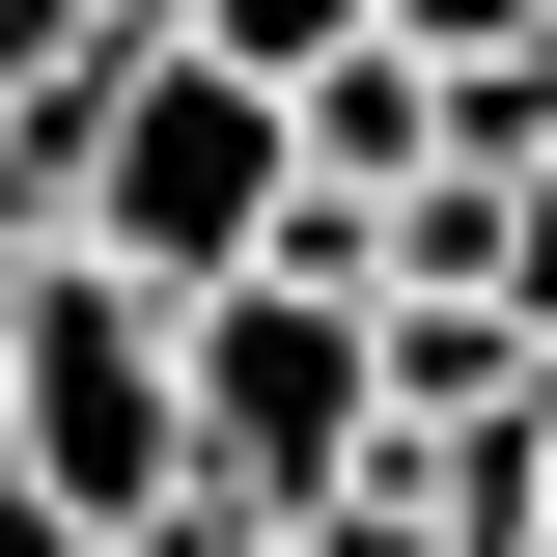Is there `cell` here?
<instances>
[{
	"label": "cell",
	"mask_w": 557,
	"mask_h": 557,
	"mask_svg": "<svg viewBox=\"0 0 557 557\" xmlns=\"http://www.w3.org/2000/svg\"><path fill=\"white\" fill-rule=\"evenodd\" d=\"M57 168H84V278H139V307H223V278L307 223V139H278V84H223V57L84 84Z\"/></svg>",
	"instance_id": "obj_1"
},
{
	"label": "cell",
	"mask_w": 557,
	"mask_h": 557,
	"mask_svg": "<svg viewBox=\"0 0 557 557\" xmlns=\"http://www.w3.org/2000/svg\"><path fill=\"white\" fill-rule=\"evenodd\" d=\"M168 418H196V502H251V530L362 502V474H391L362 278H223V307H168Z\"/></svg>",
	"instance_id": "obj_2"
},
{
	"label": "cell",
	"mask_w": 557,
	"mask_h": 557,
	"mask_svg": "<svg viewBox=\"0 0 557 557\" xmlns=\"http://www.w3.org/2000/svg\"><path fill=\"white\" fill-rule=\"evenodd\" d=\"M0 502H57V530H168L196 502V418H168V307L139 278H0Z\"/></svg>",
	"instance_id": "obj_3"
},
{
	"label": "cell",
	"mask_w": 557,
	"mask_h": 557,
	"mask_svg": "<svg viewBox=\"0 0 557 557\" xmlns=\"http://www.w3.org/2000/svg\"><path fill=\"white\" fill-rule=\"evenodd\" d=\"M278 139H307V223H391V196H418V168H446V84H418V57H391V28H362V57H335V84H307V112H278Z\"/></svg>",
	"instance_id": "obj_4"
},
{
	"label": "cell",
	"mask_w": 557,
	"mask_h": 557,
	"mask_svg": "<svg viewBox=\"0 0 557 557\" xmlns=\"http://www.w3.org/2000/svg\"><path fill=\"white\" fill-rule=\"evenodd\" d=\"M168 57H223V84H278V112H307V84L362 57V0H168Z\"/></svg>",
	"instance_id": "obj_5"
},
{
	"label": "cell",
	"mask_w": 557,
	"mask_h": 557,
	"mask_svg": "<svg viewBox=\"0 0 557 557\" xmlns=\"http://www.w3.org/2000/svg\"><path fill=\"white\" fill-rule=\"evenodd\" d=\"M362 28H391V57H418V84H474V57H557L530 0H362Z\"/></svg>",
	"instance_id": "obj_6"
},
{
	"label": "cell",
	"mask_w": 557,
	"mask_h": 557,
	"mask_svg": "<svg viewBox=\"0 0 557 557\" xmlns=\"http://www.w3.org/2000/svg\"><path fill=\"white\" fill-rule=\"evenodd\" d=\"M502 335L557 362V168H502Z\"/></svg>",
	"instance_id": "obj_7"
},
{
	"label": "cell",
	"mask_w": 557,
	"mask_h": 557,
	"mask_svg": "<svg viewBox=\"0 0 557 557\" xmlns=\"http://www.w3.org/2000/svg\"><path fill=\"white\" fill-rule=\"evenodd\" d=\"M278 557H446V530H418V502L362 474V502H307V530H278Z\"/></svg>",
	"instance_id": "obj_8"
},
{
	"label": "cell",
	"mask_w": 557,
	"mask_h": 557,
	"mask_svg": "<svg viewBox=\"0 0 557 557\" xmlns=\"http://www.w3.org/2000/svg\"><path fill=\"white\" fill-rule=\"evenodd\" d=\"M112 557H278V530H251V502H168V530H112Z\"/></svg>",
	"instance_id": "obj_9"
},
{
	"label": "cell",
	"mask_w": 557,
	"mask_h": 557,
	"mask_svg": "<svg viewBox=\"0 0 557 557\" xmlns=\"http://www.w3.org/2000/svg\"><path fill=\"white\" fill-rule=\"evenodd\" d=\"M0 557H112V530H57V502H0Z\"/></svg>",
	"instance_id": "obj_10"
},
{
	"label": "cell",
	"mask_w": 557,
	"mask_h": 557,
	"mask_svg": "<svg viewBox=\"0 0 557 557\" xmlns=\"http://www.w3.org/2000/svg\"><path fill=\"white\" fill-rule=\"evenodd\" d=\"M84 28H112V57H168V0H84Z\"/></svg>",
	"instance_id": "obj_11"
},
{
	"label": "cell",
	"mask_w": 557,
	"mask_h": 557,
	"mask_svg": "<svg viewBox=\"0 0 557 557\" xmlns=\"http://www.w3.org/2000/svg\"><path fill=\"white\" fill-rule=\"evenodd\" d=\"M530 28H557V0H530Z\"/></svg>",
	"instance_id": "obj_12"
}]
</instances>
